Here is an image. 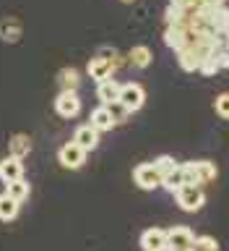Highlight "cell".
Instances as JSON below:
<instances>
[{
	"label": "cell",
	"mask_w": 229,
	"mask_h": 251,
	"mask_svg": "<svg viewBox=\"0 0 229 251\" xmlns=\"http://www.w3.org/2000/svg\"><path fill=\"white\" fill-rule=\"evenodd\" d=\"M175 201L185 212H198L206 204V191L201 186H180L175 191Z\"/></svg>",
	"instance_id": "6da1fadb"
},
{
	"label": "cell",
	"mask_w": 229,
	"mask_h": 251,
	"mask_svg": "<svg viewBox=\"0 0 229 251\" xmlns=\"http://www.w3.org/2000/svg\"><path fill=\"white\" fill-rule=\"evenodd\" d=\"M133 180H136L138 188H144V191H154V188L162 186V176L159 170L154 168V162H141L133 168Z\"/></svg>",
	"instance_id": "7a4b0ae2"
},
{
	"label": "cell",
	"mask_w": 229,
	"mask_h": 251,
	"mask_svg": "<svg viewBox=\"0 0 229 251\" xmlns=\"http://www.w3.org/2000/svg\"><path fill=\"white\" fill-rule=\"evenodd\" d=\"M120 105L128 110V113H136V110L144 107V102H146V92H144V86L136 84V81H130V84H123L120 86Z\"/></svg>",
	"instance_id": "3957f363"
},
{
	"label": "cell",
	"mask_w": 229,
	"mask_h": 251,
	"mask_svg": "<svg viewBox=\"0 0 229 251\" xmlns=\"http://www.w3.org/2000/svg\"><path fill=\"white\" fill-rule=\"evenodd\" d=\"M195 233L187 225H175L167 230V251H190Z\"/></svg>",
	"instance_id": "277c9868"
},
{
	"label": "cell",
	"mask_w": 229,
	"mask_h": 251,
	"mask_svg": "<svg viewBox=\"0 0 229 251\" xmlns=\"http://www.w3.org/2000/svg\"><path fill=\"white\" fill-rule=\"evenodd\" d=\"M58 160H60L62 168H68V170H78V168H81V165L86 162V152L76 144V141H68V144H62V147H60Z\"/></svg>",
	"instance_id": "5b68a950"
},
{
	"label": "cell",
	"mask_w": 229,
	"mask_h": 251,
	"mask_svg": "<svg viewBox=\"0 0 229 251\" xmlns=\"http://www.w3.org/2000/svg\"><path fill=\"white\" fill-rule=\"evenodd\" d=\"M55 113L62 118H76L81 113V97H78V92H60L55 97Z\"/></svg>",
	"instance_id": "8992f818"
},
{
	"label": "cell",
	"mask_w": 229,
	"mask_h": 251,
	"mask_svg": "<svg viewBox=\"0 0 229 251\" xmlns=\"http://www.w3.org/2000/svg\"><path fill=\"white\" fill-rule=\"evenodd\" d=\"M164 42H167V47H172L175 52H180L193 42V34L187 26H167L164 29Z\"/></svg>",
	"instance_id": "52a82bcc"
},
{
	"label": "cell",
	"mask_w": 229,
	"mask_h": 251,
	"mask_svg": "<svg viewBox=\"0 0 229 251\" xmlns=\"http://www.w3.org/2000/svg\"><path fill=\"white\" fill-rule=\"evenodd\" d=\"M141 249L144 251H167V230L164 227H148L141 233Z\"/></svg>",
	"instance_id": "ba28073f"
},
{
	"label": "cell",
	"mask_w": 229,
	"mask_h": 251,
	"mask_svg": "<svg viewBox=\"0 0 229 251\" xmlns=\"http://www.w3.org/2000/svg\"><path fill=\"white\" fill-rule=\"evenodd\" d=\"M73 141L89 154L91 149H97V144H99V131L94 128V126H78L76 133H73Z\"/></svg>",
	"instance_id": "9c48e42d"
},
{
	"label": "cell",
	"mask_w": 229,
	"mask_h": 251,
	"mask_svg": "<svg viewBox=\"0 0 229 251\" xmlns=\"http://www.w3.org/2000/svg\"><path fill=\"white\" fill-rule=\"evenodd\" d=\"M21 178H23V160H19V157H5L0 162V180L13 183V180H21Z\"/></svg>",
	"instance_id": "30bf717a"
},
{
	"label": "cell",
	"mask_w": 229,
	"mask_h": 251,
	"mask_svg": "<svg viewBox=\"0 0 229 251\" xmlns=\"http://www.w3.org/2000/svg\"><path fill=\"white\" fill-rule=\"evenodd\" d=\"M86 74H89V78H94L97 84H102V81H107V78H112L115 68L109 66L107 60H102L99 55H97V58L89 60V66H86Z\"/></svg>",
	"instance_id": "8fae6325"
},
{
	"label": "cell",
	"mask_w": 229,
	"mask_h": 251,
	"mask_svg": "<svg viewBox=\"0 0 229 251\" xmlns=\"http://www.w3.org/2000/svg\"><path fill=\"white\" fill-rule=\"evenodd\" d=\"M120 81H115V78H107V81L97 84V97L102 105H112V102L120 100Z\"/></svg>",
	"instance_id": "7c38bea8"
},
{
	"label": "cell",
	"mask_w": 229,
	"mask_h": 251,
	"mask_svg": "<svg viewBox=\"0 0 229 251\" xmlns=\"http://www.w3.org/2000/svg\"><path fill=\"white\" fill-rule=\"evenodd\" d=\"M21 21H16V19H5V21H0V39L8 45H13V42H19L21 39Z\"/></svg>",
	"instance_id": "4fadbf2b"
},
{
	"label": "cell",
	"mask_w": 229,
	"mask_h": 251,
	"mask_svg": "<svg viewBox=\"0 0 229 251\" xmlns=\"http://www.w3.org/2000/svg\"><path fill=\"white\" fill-rule=\"evenodd\" d=\"M89 126H94V128L102 133V131H112V128H115V121H112V115L107 113V107H104V105H99V107L91 113Z\"/></svg>",
	"instance_id": "5bb4252c"
},
{
	"label": "cell",
	"mask_w": 229,
	"mask_h": 251,
	"mask_svg": "<svg viewBox=\"0 0 229 251\" xmlns=\"http://www.w3.org/2000/svg\"><path fill=\"white\" fill-rule=\"evenodd\" d=\"M8 149H11V157L23 160V157L31 152V139L26 136V133H13L11 141H8Z\"/></svg>",
	"instance_id": "9a60e30c"
},
{
	"label": "cell",
	"mask_w": 229,
	"mask_h": 251,
	"mask_svg": "<svg viewBox=\"0 0 229 251\" xmlns=\"http://www.w3.org/2000/svg\"><path fill=\"white\" fill-rule=\"evenodd\" d=\"M177 63H180V68H183V71H187V74H193V71L201 68V58H198V52H195L190 45H187L185 50L177 52Z\"/></svg>",
	"instance_id": "2e32d148"
},
{
	"label": "cell",
	"mask_w": 229,
	"mask_h": 251,
	"mask_svg": "<svg viewBox=\"0 0 229 251\" xmlns=\"http://www.w3.org/2000/svg\"><path fill=\"white\" fill-rule=\"evenodd\" d=\"M19 212H21V204L11 199L8 194H0V220H5V223H11V220L19 217Z\"/></svg>",
	"instance_id": "e0dca14e"
},
{
	"label": "cell",
	"mask_w": 229,
	"mask_h": 251,
	"mask_svg": "<svg viewBox=\"0 0 229 251\" xmlns=\"http://www.w3.org/2000/svg\"><path fill=\"white\" fill-rule=\"evenodd\" d=\"M151 50H148L146 45H136L133 50L128 52V63H133L136 68H148V63H151Z\"/></svg>",
	"instance_id": "ac0fdd59"
},
{
	"label": "cell",
	"mask_w": 229,
	"mask_h": 251,
	"mask_svg": "<svg viewBox=\"0 0 229 251\" xmlns=\"http://www.w3.org/2000/svg\"><path fill=\"white\" fill-rule=\"evenodd\" d=\"M190 13H193V11H183V8L167 5L164 21H167V26H187V21H190Z\"/></svg>",
	"instance_id": "d6986e66"
},
{
	"label": "cell",
	"mask_w": 229,
	"mask_h": 251,
	"mask_svg": "<svg viewBox=\"0 0 229 251\" xmlns=\"http://www.w3.org/2000/svg\"><path fill=\"white\" fill-rule=\"evenodd\" d=\"M58 81L62 86V92H76V86L81 84V74L76 68H62L58 74Z\"/></svg>",
	"instance_id": "ffe728a7"
},
{
	"label": "cell",
	"mask_w": 229,
	"mask_h": 251,
	"mask_svg": "<svg viewBox=\"0 0 229 251\" xmlns=\"http://www.w3.org/2000/svg\"><path fill=\"white\" fill-rule=\"evenodd\" d=\"M29 183H26V180H13V183H5V191L3 194H8V196H11V199H16V201H26V196H29Z\"/></svg>",
	"instance_id": "44dd1931"
},
{
	"label": "cell",
	"mask_w": 229,
	"mask_h": 251,
	"mask_svg": "<svg viewBox=\"0 0 229 251\" xmlns=\"http://www.w3.org/2000/svg\"><path fill=\"white\" fill-rule=\"evenodd\" d=\"M195 165H198L201 186H203V183H211V180H216L219 170H216V165H214V162H208V160H195Z\"/></svg>",
	"instance_id": "7402d4cb"
},
{
	"label": "cell",
	"mask_w": 229,
	"mask_h": 251,
	"mask_svg": "<svg viewBox=\"0 0 229 251\" xmlns=\"http://www.w3.org/2000/svg\"><path fill=\"white\" fill-rule=\"evenodd\" d=\"M177 165H180V162H177L172 154H159V157L154 160V168L159 170V176H162V178L167 176V173H172V170H175Z\"/></svg>",
	"instance_id": "603a6c76"
},
{
	"label": "cell",
	"mask_w": 229,
	"mask_h": 251,
	"mask_svg": "<svg viewBox=\"0 0 229 251\" xmlns=\"http://www.w3.org/2000/svg\"><path fill=\"white\" fill-rule=\"evenodd\" d=\"M162 186L167 188V191H172V194H175L177 188L183 186V173H180V165H177V168L172 170V173H167V176L162 178Z\"/></svg>",
	"instance_id": "cb8c5ba5"
},
{
	"label": "cell",
	"mask_w": 229,
	"mask_h": 251,
	"mask_svg": "<svg viewBox=\"0 0 229 251\" xmlns=\"http://www.w3.org/2000/svg\"><path fill=\"white\" fill-rule=\"evenodd\" d=\"M190 251H219V243H216V238H211V235H198V238L193 241Z\"/></svg>",
	"instance_id": "d4e9b609"
},
{
	"label": "cell",
	"mask_w": 229,
	"mask_h": 251,
	"mask_svg": "<svg viewBox=\"0 0 229 251\" xmlns=\"http://www.w3.org/2000/svg\"><path fill=\"white\" fill-rule=\"evenodd\" d=\"M198 71H201L203 76H216L219 71H222V66H219L216 55H208V58H206V60L201 63V68H198Z\"/></svg>",
	"instance_id": "484cf974"
},
{
	"label": "cell",
	"mask_w": 229,
	"mask_h": 251,
	"mask_svg": "<svg viewBox=\"0 0 229 251\" xmlns=\"http://www.w3.org/2000/svg\"><path fill=\"white\" fill-rule=\"evenodd\" d=\"M214 110H216V115H222V118L229 121V92H222L214 100Z\"/></svg>",
	"instance_id": "4316f807"
},
{
	"label": "cell",
	"mask_w": 229,
	"mask_h": 251,
	"mask_svg": "<svg viewBox=\"0 0 229 251\" xmlns=\"http://www.w3.org/2000/svg\"><path fill=\"white\" fill-rule=\"evenodd\" d=\"M99 58H102V60H107V63H109V66H112L115 71H117V68L123 66L120 55H117V52L112 50V47H102V50H99Z\"/></svg>",
	"instance_id": "83f0119b"
},
{
	"label": "cell",
	"mask_w": 229,
	"mask_h": 251,
	"mask_svg": "<svg viewBox=\"0 0 229 251\" xmlns=\"http://www.w3.org/2000/svg\"><path fill=\"white\" fill-rule=\"evenodd\" d=\"M107 107V113L109 115H112V121H115V126L117 123H120V121H125V118H128L130 113H128V110H125L123 105H120V102H112V105H104Z\"/></svg>",
	"instance_id": "f1b7e54d"
},
{
	"label": "cell",
	"mask_w": 229,
	"mask_h": 251,
	"mask_svg": "<svg viewBox=\"0 0 229 251\" xmlns=\"http://www.w3.org/2000/svg\"><path fill=\"white\" fill-rule=\"evenodd\" d=\"M169 5H175V8H183V11H195V5H198V0H169Z\"/></svg>",
	"instance_id": "f546056e"
},
{
	"label": "cell",
	"mask_w": 229,
	"mask_h": 251,
	"mask_svg": "<svg viewBox=\"0 0 229 251\" xmlns=\"http://www.w3.org/2000/svg\"><path fill=\"white\" fill-rule=\"evenodd\" d=\"M123 3H133V0H123Z\"/></svg>",
	"instance_id": "4dcf8cb0"
}]
</instances>
